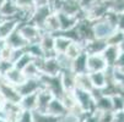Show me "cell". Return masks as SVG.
Instances as JSON below:
<instances>
[{
  "label": "cell",
  "mask_w": 124,
  "mask_h": 122,
  "mask_svg": "<svg viewBox=\"0 0 124 122\" xmlns=\"http://www.w3.org/2000/svg\"><path fill=\"white\" fill-rule=\"evenodd\" d=\"M52 6L55 12H62L69 16H75L81 19L82 13L81 0H53Z\"/></svg>",
  "instance_id": "6da1fadb"
},
{
  "label": "cell",
  "mask_w": 124,
  "mask_h": 122,
  "mask_svg": "<svg viewBox=\"0 0 124 122\" xmlns=\"http://www.w3.org/2000/svg\"><path fill=\"white\" fill-rule=\"evenodd\" d=\"M17 31L21 34V37L27 42V44H38L42 34H43V31L39 27L30 23L28 21L20 22L19 27H17Z\"/></svg>",
  "instance_id": "7a4b0ae2"
},
{
  "label": "cell",
  "mask_w": 124,
  "mask_h": 122,
  "mask_svg": "<svg viewBox=\"0 0 124 122\" xmlns=\"http://www.w3.org/2000/svg\"><path fill=\"white\" fill-rule=\"evenodd\" d=\"M38 70L41 71L42 75L46 76H59L62 72V68L54 56H46V58H39V59H34Z\"/></svg>",
  "instance_id": "3957f363"
},
{
  "label": "cell",
  "mask_w": 124,
  "mask_h": 122,
  "mask_svg": "<svg viewBox=\"0 0 124 122\" xmlns=\"http://www.w3.org/2000/svg\"><path fill=\"white\" fill-rule=\"evenodd\" d=\"M116 29V26L112 22H109L106 17L92 22V33L95 39L106 40Z\"/></svg>",
  "instance_id": "277c9868"
},
{
  "label": "cell",
  "mask_w": 124,
  "mask_h": 122,
  "mask_svg": "<svg viewBox=\"0 0 124 122\" xmlns=\"http://www.w3.org/2000/svg\"><path fill=\"white\" fill-rule=\"evenodd\" d=\"M54 12V10H53V6L52 4H46V5H38L36 6V9H34L30 16L28 19V22L37 26L42 29V26L43 23L46 22V20L48 19V17Z\"/></svg>",
  "instance_id": "5b68a950"
},
{
  "label": "cell",
  "mask_w": 124,
  "mask_h": 122,
  "mask_svg": "<svg viewBox=\"0 0 124 122\" xmlns=\"http://www.w3.org/2000/svg\"><path fill=\"white\" fill-rule=\"evenodd\" d=\"M74 96L76 99V103L79 108L84 114H90L95 110V99L91 94V92H86L81 89H74L73 90Z\"/></svg>",
  "instance_id": "8992f818"
},
{
  "label": "cell",
  "mask_w": 124,
  "mask_h": 122,
  "mask_svg": "<svg viewBox=\"0 0 124 122\" xmlns=\"http://www.w3.org/2000/svg\"><path fill=\"white\" fill-rule=\"evenodd\" d=\"M39 81L43 85V88L48 89L55 98H60V95L64 93L62 81H60V75L59 76H46L41 75Z\"/></svg>",
  "instance_id": "52a82bcc"
},
{
  "label": "cell",
  "mask_w": 124,
  "mask_h": 122,
  "mask_svg": "<svg viewBox=\"0 0 124 122\" xmlns=\"http://www.w3.org/2000/svg\"><path fill=\"white\" fill-rule=\"evenodd\" d=\"M0 94L3 95L5 101H9V103H19L21 99V95L17 92L16 87L6 82L3 78V76L0 77Z\"/></svg>",
  "instance_id": "ba28073f"
},
{
  "label": "cell",
  "mask_w": 124,
  "mask_h": 122,
  "mask_svg": "<svg viewBox=\"0 0 124 122\" xmlns=\"http://www.w3.org/2000/svg\"><path fill=\"white\" fill-rule=\"evenodd\" d=\"M86 68L88 73L100 72V71H106L108 68V65L103 59L102 54H92V55H87Z\"/></svg>",
  "instance_id": "9c48e42d"
},
{
  "label": "cell",
  "mask_w": 124,
  "mask_h": 122,
  "mask_svg": "<svg viewBox=\"0 0 124 122\" xmlns=\"http://www.w3.org/2000/svg\"><path fill=\"white\" fill-rule=\"evenodd\" d=\"M3 78L6 82H9L11 85H14V87H19L20 84H22L27 79L21 70H17L12 65L10 67H8L5 71L3 72Z\"/></svg>",
  "instance_id": "30bf717a"
},
{
  "label": "cell",
  "mask_w": 124,
  "mask_h": 122,
  "mask_svg": "<svg viewBox=\"0 0 124 122\" xmlns=\"http://www.w3.org/2000/svg\"><path fill=\"white\" fill-rule=\"evenodd\" d=\"M41 88H43V85H42L39 78H27L22 84H20L19 87H16L17 92H19V94L21 96L37 93Z\"/></svg>",
  "instance_id": "8fae6325"
},
{
  "label": "cell",
  "mask_w": 124,
  "mask_h": 122,
  "mask_svg": "<svg viewBox=\"0 0 124 122\" xmlns=\"http://www.w3.org/2000/svg\"><path fill=\"white\" fill-rule=\"evenodd\" d=\"M20 22L19 19H4L0 22V40L4 42L14 31H16Z\"/></svg>",
  "instance_id": "7c38bea8"
},
{
  "label": "cell",
  "mask_w": 124,
  "mask_h": 122,
  "mask_svg": "<svg viewBox=\"0 0 124 122\" xmlns=\"http://www.w3.org/2000/svg\"><path fill=\"white\" fill-rule=\"evenodd\" d=\"M38 45L41 46L43 55L46 56H54V34L50 33H43L38 42Z\"/></svg>",
  "instance_id": "4fadbf2b"
},
{
  "label": "cell",
  "mask_w": 124,
  "mask_h": 122,
  "mask_svg": "<svg viewBox=\"0 0 124 122\" xmlns=\"http://www.w3.org/2000/svg\"><path fill=\"white\" fill-rule=\"evenodd\" d=\"M54 98L48 89L46 88H41L37 92V106L34 111H38V112H47V108L49 105L50 100Z\"/></svg>",
  "instance_id": "5bb4252c"
},
{
  "label": "cell",
  "mask_w": 124,
  "mask_h": 122,
  "mask_svg": "<svg viewBox=\"0 0 124 122\" xmlns=\"http://www.w3.org/2000/svg\"><path fill=\"white\" fill-rule=\"evenodd\" d=\"M84 43V51L87 55H92V54H102L103 50L107 46L106 40H100V39H91Z\"/></svg>",
  "instance_id": "9a60e30c"
},
{
  "label": "cell",
  "mask_w": 124,
  "mask_h": 122,
  "mask_svg": "<svg viewBox=\"0 0 124 122\" xmlns=\"http://www.w3.org/2000/svg\"><path fill=\"white\" fill-rule=\"evenodd\" d=\"M20 10L17 9L12 0H6V1L0 6V16L3 19H19Z\"/></svg>",
  "instance_id": "2e32d148"
},
{
  "label": "cell",
  "mask_w": 124,
  "mask_h": 122,
  "mask_svg": "<svg viewBox=\"0 0 124 122\" xmlns=\"http://www.w3.org/2000/svg\"><path fill=\"white\" fill-rule=\"evenodd\" d=\"M57 16H58L59 25H60V32H66V31L73 29L78 25V22L80 21L79 17L69 16V15H65V13H62V12H57Z\"/></svg>",
  "instance_id": "e0dca14e"
},
{
  "label": "cell",
  "mask_w": 124,
  "mask_h": 122,
  "mask_svg": "<svg viewBox=\"0 0 124 122\" xmlns=\"http://www.w3.org/2000/svg\"><path fill=\"white\" fill-rule=\"evenodd\" d=\"M4 43L6 44V45H9L10 48H12V49H25L28 44H27V42L21 37V34L19 33V31H14L10 36L4 40Z\"/></svg>",
  "instance_id": "ac0fdd59"
},
{
  "label": "cell",
  "mask_w": 124,
  "mask_h": 122,
  "mask_svg": "<svg viewBox=\"0 0 124 122\" xmlns=\"http://www.w3.org/2000/svg\"><path fill=\"white\" fill-rule=\"evenodd\" d=\"M42 31H43V33H50V34H55V33L60 32V25H59L57 12H53L46 20V22L42 26Z\"/></svg>",
  "instance_id": "d6986e66"
},
{
  "label": "cell",
  "mask_w": 124,
  "mask_h": 122,
  "mask_svg": "<svg viewBox=\"0 0 124 122\" xmlns=\"http://www.w3.org/2000/svg\"><path fill=\"white\" fill-rule=\"evenodd\" d=\"M75 88L81 89V90H86V92H92L93 90V85L91 83L88 72L75 75Z\"/></svg>",
  "instance_id": "ffe728a7"
},
{
  "label": "cell",
  "mask_w": 124,
  "mask_h": 122,
  "mask_svg": "<svg viewBox=\"0 0 124 122\" xmlns=\"http://www.w3.org/2000/svg\"><path fill=\"white\" fill-rule=\"evenodd\" d=\"M73 42L68 37L63 36L60 32L54 34V53L55 54H65L66 49Z\"/></svg>",
  "instance_id": "44dd1931"
},
{
  "label": "cell",
  "mask_w": 124,
  "mask_h": 122,
  "mask_svg": "<svg viewBox=\"0 0 124 122\" xmlns=\"http://www.w3.org/2000/svg\"><path fill=\"white\" fill-rule=\"evenodd\" d=\"M66 109L65 106L63 105V103L60 101L59 98H53L49 103V105L47 108V114L49 115H53V116H57V117H62L66 114Z\"/></svg>",
  "instance_id": "7402d4cb"
},
{
  "label": "cell",
  "mask_w": 124,
  "mask_h": 122,
  "mask_svg": "<svg viewBox=\"0 0 124 122\" xmlns=\"http://www.w3.org/2000/svg\"><path fill=\"white\" fill-rule=\"evenodd\" d=\"M19 105H20L21 110L34 111L36 110V106H37V93L21 96V99L19 101Z\"/></svg>",
  "instance_id": "603a6c76"
},
{
  "label": "cell",
  "mask_w": 124,
  "mask_h": 122,
  "mask_svg": "<svg viewBox=\"0 0 124 122\" xmlns=\"http://www.w3.org/2000/svg\"><path fill=\"white\" fill-rule=\"evenodd\" d=\"M60 81L64 90L73 92L75 89V73H73L71 71H62Z\"/></svg>",
  "instance_id": "cb8c5ba5"
},
{
  "label": "cell",
  "mask_w": 124,
  "mask_h": 122,
  "mask_svg": "<svg viewBox=\"0 0 124 122\" xmlns=\"http://www.w3.org/2000/svg\"><path fill=\"white\" fill-rule=\"evenodd\" d=\"M86 59H87V54L84 53L81 55H79L76 59H74L71 61V72L78 75V73H86L87 68H86Z\"/></svg>",
  "instance_id": "d4e9b609"
},
{
  "label": "cell",
  "mask_w": 124,
  "mask_h": 122,
  "mask_svg": "<svg viewBox=\"0 0 124 122\" xmlns=\"http://www.w3.org/2000/svg\"><path fill=\"white\" fill-rule=\"evenodd\" d=\"M119 53L120 51H119L118 46H114V45H107L106 46V49L103 50V53H102V56L106 60V62H107L108 67H113Z\"/></svg>",
  "instance_id": "484cf974"
},
{
  "label": "cell",
  "mask_w": 124,
  "mask_h": 122,
  "mask_svg": "<svg viewBox=\"0 0 124 122\" xmlns=\"http://www.w3.org/2000/svg\"><path fill=\"white\" fill-rule=\"evenodd\" d=\"M95 110L98 111H113L112 98L108 95H100L95 99Z\"/></svg>",
  "instance_id": "4316f807"
},
{
  "label": "cell",
  "mask_w": 124,
  "mask_h": 122,
  "mask_svg": "<svg viewBox=\"0 0 124 122\" xmlns=\"http://www.w3.org/2000/svg\"><path fill=\"white\" fill-rule=\"evenodd\" d=\"M90 75V79L91 83L93 85V89H103L104 85L107 84V77H106L104 71H100V72H91Z\"/></svg>",
  "instance_id": "83f0119b"
},
{
  "label": "cell",
  "mask_w": 124,
  "mask_h": 122,
  "mask_svg": "<svg viewBox=\"0 0 124 122\" xmlns=\"http://www.w3.org/2000/svg\"><path fill=\"white\" fill-rule=\"evenodd\" d=\"M82 53H84V43L82 42H73L69 45V48L66 49L65 55L73 61L74 59H76Z\"/></svg>",
  "instance_id": "f1b7e54d"
},
{
  "label": "cell",
  "mask_w": 124,
  "mask_h": 122,
  "mask_svg": "<svg viewBox=\"0 0 124 122\" xmlns=\"http://www.w3.org/2000/svg\"><path fill=\"white\" fill-rule=\"evenodd\" d=\"M33 114V122H59L60 117L49 115L47 112H38V111H32Z\"/></svg>",
  "instance_id": "f546056e"
},
{
  "label": "cell",
  "mask_w": 124,
  "mask_h": 122,
  "mask_svg": "<svg viewBox=\"0 0 124 122\" xmlns=\"http://www.w3.org/2000/svg\"><path fill=\"white\" fill-rule=\"evenodd\" d=\"M22 72L25 75L26 78H39L41 77V71L38 70L36 62H34V60L32 62H30L23 70H22Z\"/></svg>",
  "instance_id": "4dcf8cb0"
},
{
  "label": "cell",
  "mask_w": 124,
  "mask_h": 122,
  "mask_svg": "<svg viewBox=\"0 0 124 122\" xmlns=\"http://www.w3.org/2000/svg\"><path fill=\"white\" fill-rule=\"evenodd\" d=\"M33 60H34V58H33L32 55H30L27 51L25 50V51H23V54H22L19 59H17L14 64H12V66L16 67L17 70H21V71H22V70H23L30 62H32Z\"/></svg>",
  "instance_id": "1f68e13d"
},
{
  "label": "cell",
  "mask_w": 124,
  "mask_h": 122,
  "mask_svg": "<svg viewBox=\"0 0 124 122\" xmlns=\"http://www.w3.org/2000/svg\"><path fill=\"white\" fill-rule=\"evenodd\" d=\"M124 39V32H122V31H118V29H116L111 36L106 39V43H107V45H114V46H118L120 43H122V40Z\"/></svg>",
  "instance_id": "d6a6232c"
},
{
  "label": "cell",
  "mask_w": 124,
  "mask_h": 122,
  "mask_svg": "<svg viewBox=\"0 0 124 122\" xmlns=\"http://www.w3.org/2000/svg\"><path fill=\"white\" fill-rule=\"evenodd\" d=\"M55 59L62 68V71H71V60L65 54H55Z\"/></svg>",
  "instance_id": "836d02e7"
},
{
  "label": "cell",
  "mask_w": 124,
  "mask_h": 122,
  "mask_svg": "<svg viewBox=\"0 0 124 122\" xmlns=\"http://www.w3.org/2000/svg\"><path fill=\"white\" fill-rule=\"evenodd\" d=\"M12 53H14V49L4 43L3 49H1V53H0V62H5V64H10L11 65Z\"/></svg>",
  "instance_id": "e575fe53"
},
{
  "label": "cell",
  "mask_w": 124,
  "mask_h": 122,
  "mask_svg": "<svg viewBox=\"0 0 124 122\" xmlns=\"http://www.w3.org/2000/svg\"><path fill=\"white\" fill-rule=\"evenodd\" d=\"M112 98V108H113V112H118V111H124V95L117 94L111 96Z\"/></svg>",
  "instance_id": "d590c367"
},
{
  "label": "cell",
  "mask_w": 124,
  "mask_h": 122,
  "mask_svg": "<svg viewBox=\"0 0 124 122\" xmlns=\"http://www.w3.org/2000/svg\"><path fill=\"white\" fill-rule=\"evenodd\" d=\"M25 50L27 51L30 55H32L34 59L44 58L43 51H42V49H41V46H39L38 44H28V45L25 48Z\"/></svg>",
  "instance_id": "8d00e7d4"
},
{
  "label": "cell",
  "mask_w": 124,
  "mask_h": 122,
  "mask_svg": "<svg viewBox=\"0 0 124 122\" xmlns=\"http://www.w3.org/2000/svg\"><path fill=\"white\" fill-rule=\"evenodd\" d=\"M81 120H82L81 116H79V115H76L74 112H69L68 111L64 116L60 117L59 122H81Z\"/></svg>",
  "instance_id": "74e56055"
},
{
  "label": "cell",
  "mask_w": 124,
  "mask_h": 122,
  "mask_svg": "<svg viewBox=\"0 0 124 122\" xmlns=\"http://www.w3.org/2000/svg\"><path fill=\"white\" fill-rule=\"evenodd\" d=\"M16 122H33V114L32 111H26V110H22L21 114L17 117Z\"/></svg>",
  "instance_id": "f35d334b"
},
{
  "label": "cell",
  "mask_w": 124,
  "mask_h": 122,
  "mask_svg": "<svg viewBox=\"0 0 124 122\" xmlns=\"http://www.w3.org/2000/svg\"><path fill=\"white\" fill-rule=\"evenodd\" d=\"M113 68L124 72V53H119V55H118V58H117V60L113 65Z\"/></svg>",
  "instance_id": "ab89813d"
},
{
  "label": "cell",
  "mask_w": 124,
  "mask_h": 122,
  "mask_svg": "<svg viewBox=\"0 0 124 122\" xmlns=\"http://www.w3.org/2000/svg\"><path fill=\"white\" fill-rule=\"evenodd\" d=\"M81 122H100V121H98L96 114L92 111V112H90V114H85V115L82 116Z\"/></svg>",
  "instance_id": "60d3db41"
},
{
  "label": "cell",
  "mask_w": 124,
  "mask_h": 122,
  "mask_svg": "<svg viewBox=\"0 0 124 122\" xmlns=\"http://www.w3.org/2000/svg\"><path fill=\"white\" fill-rule=\"evenodd\" d=\"M116 28H117L118 31L124 32V13H118V15H117Z\"/></svg>",
  "instance_id": "b9f144b4"
},
{
  "label": "cell",
  "mask_w": 124,
  "mask_h": 122,
  "mask_svg": "<svg viewBox=\"0 0 124 122\" xmlns=\"http://www.w3.org/2000/svg\"><path fill=\"white\" fill-rule=\"evenodd\" d=\"M113 122H124V111H118L114 112V118Z\"/></svg>",
  "instance_id": "7bdbcfd3"
},
{
  "label": "cell",
  "mask_w": 124,
  "mask_h": 122,
  "mask_svg": "<svg viewBox=\"0 0 124 122\" xmlns=\"http://www.w3.org/2000/svg\"><path fill=\"white\" fill-rule=\"evenodd\" d=\"M53 0H36V5H46V4H52Z\"/></svg>",
  "instance_id": "ee69618b"
},
{
  "label": "cell",
  "mask_w": 124,
  "mask_h": 122,
  "mask_svg": "<svg viewBox=\"0 0 124 122\" xmlns=\"http://www.w3.org/2000/svg\"><path fill=\"white\" fill-rule=\"evenodd\" d=\"M6 101H5V99L3 98V95L1 94H0V110H1L3 109V106H4V104H5Z\"/></svg>",
  "instance_id": "f6af8a7d"
},
{
  "label": "cell",
  "mask_w": 124,
  "mask_h": 122,
  "mask_svg": "<svg viewBox=\"0 0 124 122\" xmlns=\"http://www.w3.org/2000/svg\"><path fill=\"white\" fill-rule=\"evenodd\" d=\"M118 49H119L120 53H124V39H123V40H122V43L118 45Z\"/></svg>",
  "instance_id": "bcb514c9"
},
{
  "label": "cell",
  "mask_w": 124,
  "mask_h": 122,
  "mask_svg": "<svg viewBox=\"0 0 124 122\" xmlns=\"http://www.w3.org/2000/svg\"><path fill=\"white\" fill-rule=\"evenodd\" d=\"M3 45H4V42L0 40V53H1V49H3Z\"/></svg>",
  "instance_id": "7dc6e473"
},
{
  "label": "cell",
  "mask_w": 124,
  "mask_h": 122,
  "mask_svg": "<svg viewBox=\"0 0 124 122\" xmlns=\"http://www.w3.org/2000/svg\"><path fill=\"white\" fill-rule=\"evenodd\" d=\"M5 1H6V0H0V6H1V5H3Z\"/></svg>",
  "instance_id": "c3c4849f"
},
{
  "label": "cell",
  "mask_w": 124,
  "mask_h": 122,
  "mask_svg": "<svg viewBox=\"0 0 124 122\" xmlns=\"http://www.w3.org/2000/svg\"><path fill=\"white\" fill-rule=\"evenodd\" d=\"M0 122H8V121H6V120H4L3 117H0Z\"/></svg>",
  "instance_id": "681fc988"
},
{
  "label": "cell",
  "mask_w": 124,
  "mask_h": 122,
  "mask_svg": "<svg viewBox=\"0 0 124 122\" xmlns=\"http://www.w3.org/2000/svg\"><path fill=\"white\" fill-rule=\"evenodd\" d=\"M3 76V71H1V67H0V77Z\"/></svg>",
  "instance_id": "f907efd6"
},
{
  "label": "cell",
  "mask_w": 124,
  "mask_h": 122,
  "mask_svg": "<svg viewBox=\"0 0 124 122\" xmlns=\"http://www.w3.org/2000/svg\"><path fill=\"white\" fill-rule=\"evenodd\" d=\"M3 20H4V19H3V17H1V16H0V22H1Z\"/></svg>",
  "instance_id": "816d5d0a"
}]
</instances>
